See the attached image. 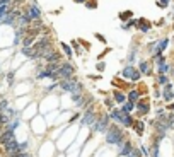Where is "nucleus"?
<instances>
[{
  "label": "nucleus",
  "mask_w": 174,
  "mask_h": 157,
  "mask_svg": "<svg viewBox=\"0 0 174 157\" xmlns=\"http://www.w3.org/2000/svg\"><path fill=\"white\" fill-rule=\"evenodd\" d=\"M22 53H24V55H28L29 58H36L34 48H31V46H29V48H22Z\"/></svg>",
  "instance_id": "10"
},
{
  "label": "nucleus",
  "mask_w": 174,
  "mask_h": 157,
  "mask_svg": "<svg viewBox=\"0 0 174 157\" xmlns=\"http://www.w3.org/2000/svg\"><path fill=\"white\" fill-rule=\"evenodd\" d=\"M132 150H133V149H132V144H130V142H128V140H125V142H123V144H121V150H120V154H121V156H130V154H132Z\"/></svg>",
  "instance_id": "8"
},
{
  "label": "nucleus",
  "mask_w": 174,
  "mask_h": 157,
  "mask_svg": "<svg viewBox=\"0 0 174 157\" xmlns=\"http://www.w3.org/2000/svg\"><path fill=\"white\" fill-rule=\"evenodd\" d=\"M133 128H135V132L138 135H142V132H144V123H142V121H137V123H133Z\"/></svg>",
  "instance_id": "13"
},
{
  "label": "nucleus",
  "mask_w": 174,
  "mask_h": 157,
  "mask_svg": "<svg viewBox=\"0 0 174 157\" xmlns=\"http://www.w3.org/2000/svg\"><path fill=\"white\" fill-rule=\"evenodd\" d=\"M24 16H26L29 21H33V19H34V21H39V17H41V12H39V9L36 7V5H29Z\"/></svg>",
  "instance_id": "4"
},
{
  "label": "nucleus",
  "mask_w": 174,
  "mask_h": 157,
  "mask_svg": "<svg viewBox=\"0 0 174 157\" xmlns=\"http://www.w3.org/2000/svg\"><path fill=\"white\" fill-rule=\"evenodd\" d=\"M14 157H31V154L29 152H21V154H17V156H14Z\"/></svg>",
  "instance_id": "21"
},
{
  "label": "nucleus",
  "mask_w": 174,
  "mask_h": 157,
  "mask_svg": "<svg viewBox=\"0 0 174 157\" xmlns=\"http://www.w3.org/2000/svg\"><path fill=\"white\" fill-rule=\"evenodd\" d=\"M108 125H109V116H108V115H103V116L92 125V130H96V132H104V130H108Z\"/></svg>",
  "instance_id": "2"
},
{
  "label": "nucleus",
  "mask_w": 174,
  "mask_h": 157,
  "mask_svg": "<svg viewBox=\"0 0 174 157\" xmlns=\"http://www.w3.org/2000/svg\"><path fill=\"white\" fill-rule=\"evenodd\" d=\"M74 2H75V4H84L86 0H74Z\"/></svg>",
  "instance_id": "24"
},
{
  "label": "nucleus",
  "mask_w": 174,
  "mask_h": 157,
  "mask_svg": "<svg viewBox=\"0 0 174 157\" xmlns=\"http://www.w3.org/2000/svg\"><path fill=\"white\" fill-rule=\"evenodd\" d=\"M45 60H46V62H50V63H53V62L57 63L58 60H60V57H58L57 51H53V50L50 48L48 51H46V55H45Z\"/></svg>",
  "instance_id": "7"
},
{
  "label": "nucleus",
  "mask_w": 174,
  "mask_h": 157,
  "mask_svg": "<svg viewBox=\"0 0 174 157\" xmlns=\"http://www.w3.org/2000/svg\"><path fill=\"white\" fill-rule=\"evenodd\" d=\"M4 5H9V0H0V7H4Z\"/></svg>",
  "instance_id": "22"
},
{
  "label": "nucleus",
  "mask_w": 174,
  "mask_h": 157,
  "mask_svg": "<svg viewBox=\"0 0 174 157\" xmlns=\"http://www.w3.org/2000/svg\"><path fill=\"white\" fill-rule=\"evenodd\" d=\"M62 48H63V51L67 53V57H72V48H70L68 45H65V43H62Z\"/></svg>",
  "instance_id": "17"
},
{
  "label": "nucleus",
  "mask_w": 174,
  "mask_h": 157,
  "mask_svg": "<svg viewBox=\"0 0 174 157\" xmlns=\"http://www.w3.org/2000/svg\"><path fill=\"white\" fill-rule=\"evenodd\" d=\"M137 106H138V109H140V113H147V111H149V106H147L145 103H138Z\"/></svg>",
  "instance_id": "18"
},
{
  "label": "nucleus",
  "mask_w": 174,
  "mask_h": 157,
  "mask_svg": "<svg viewBox=\"0 0 174 157\" xmlns=\"http://www.w3.org/2000/svg\"><path fill=\"white\" fill-rule=\"evenodd\" d=\"M133 74H135V69L133 67H126L123 70V77H133Z\"/></svg>",
  "instance_id": "12"
},
{
  "label": "nucleus",
  "mask_w": 174,
  "mask_h": 157,
  "mask_svg": "<svg viewBox=\"0 0 174 157\" xmlns=\"http://www.w3.org/2000/svg\"><path fill=\"white\" fill-rule=\"evenodd\" d=\"M123 132L120 130V127L116 125H109L108 128V133H106V142L108 144H113V145H121L125 140H123Z\"/></svg>",
  "instance_id": "1"
},
{
  "label": "nucleus",
  "mask_w": 174,
  "mask_h": 157,
  "mask_svg": "<svg viewBox=\"0 0 174 157\" xmlns=\"http://www.w3.org/2000/svg\"><path fill=\"white\" fill-rule=\"evenodd\" d=\"M128 98H130V103H135L137 99H138V92H137V91H132Z\"/></svg>",
  "instance_id": "16"
},
{
  "label": "nucleus",
  "mask_w": 174,
  "mask_h": 157,
  "mask_svg": "<svg viewBox=\"0 0 174 157\" xmlns=\"http://www.w3.org/2000/svg\"><path fill=\"white\" fill-rule=\"evenodd\" d=\"M130 17H132V12H130V10H125V12L120 14V19L121 21H126V19H130Z\"/></svg>",
  "instance_id": "14"
},
{
  "label": "nucleus",
  "mask_w": 174,
  "mask_h": 157,
  "mask_svg": "<svg viewBox=\"0 0 174 157\" xmlns=\"http://www.w3.org/2000/svg\"><path fill=\"white\" fill-rule=\"evenodd\" d=\"M159 82H161V84H166V82H167V78H166L164 75H162V77L159 78Z\"/></svg>",
  "instance_id": "23"
},
{
  "label": "nucleus",
  "mask_w": 174,
  "mask_h": 157,
  "mask_svg": "<svg viewBox=\"0 0 174 157\" xmlns=\"http://www.w3.org/2000/svg\"><path fill=\"white\" fill-rule=\"evenodd\" d=\"M58 75L63 77V80H65V78H70L74 75V67H72L70 63H62L60 69H58Z\"/></svg>",
  "instance_id": "3"
},
{
  "label": "nucleus",
  "mask_w": 174,
  "mask_h": 157,
  "mask_svg": "<svg viewBox=\"0 0 174 157\" xmlns=\"http://www.w3.org/2000/svg\"><path fill=\"white\" fill-rule=\"evenodd\" d=\"M75 103H77L79 106H82V108H86L87 104H89V103H92V98H91V96H86V98H79L77 101H75Z\"/></svg>",
  "instance_id": "9"
},
{
  "label": "nucleus",
  "mask_w": 174,
  "mask_h": 157,
  "mask_svg": "<svg viewBox=\"0 0 174 157\" xmlns=\"http://www.w3.org/2000/svg\"><path fill=\"white\" fill-rule=\"evenodd\" d=\"M16 138V135H14V132L12 130H7V128L4 127V132L0 133V144L2 145H5L7 142H10V140H14Z\"/></svg>",
  "instance_id": "6"
},
{
  "label": "nucleus",
  "mask_w": 174,
  "mask_h": 157,
  "mask_svg": "<svg viewBox=\"0 0 174 157\" xmlns=\"http://www.w3.org/2000/svg\"><path fill=\"white\" fill-rule=\"evenodd\" d=\"M115 101L116 103H125V96L121 92H115Z\"/></svg>",
  "instance_id": "15"
},
{
  "label": "nucleus",
  "mask_w": 174,
  "mask_h": 157,
  "mask_svg": "<svg viewBox=\"0 0 174 157\" xmlns=\"http://www.w3.org/2000/svg\"><path fill=\"white\" fill-rule=\"evenodd\" d=\"M140 70L147 74V72H149V63H147V62H142V65H140Z\"/></svg>",
  "instance_id": "20"
},
{
  "label": "nucleus",
  "mask_w": 174,
  "mask_h": 157,
  "mask_svg": "<svg viewBox=\"0 0 174 157\" xmlns=\"http://www.w3.org/2000/svg\"><path fill=\"white\" fill-rule=\"evenodd\" d=\"M80 123H82V125H91V127H92V125L96 123V113L89 108L86 111V115L82 116V121H80Z\"/></svg>",
  "instance_id": "5"
},
{
  "label": "nucleus",
  "mask_w": 174,
  "mask_h": 157,
  "mask_svg": "<svg viewBox=\"0 0 174 157\" xmlns=\"http://www.w3.org/2000/svg\"><path fill=\"white\" fill-rule=\"evenodd\" d=\"M138 26H140V31H149L150 29V24H149L147 21H144V19L138 21Z\"/></svg>",
  "instance_id": "11"
},
{
  "label": "nucleus",
  "mask_w": 174,
  "mask_h": 157,
  "mask_svg": "<svg viewBox=\"0 0 174 157\" xmlns=\"http://www.w3.org/2000/svg\"><path fill=\"white\" fill-rule=\"evenodd\" d=\"M132 109H133V103H126L125 106H123V111H125V113H130Z\"/></svg>",
  "instance_id": "19"
}]
</instances>
